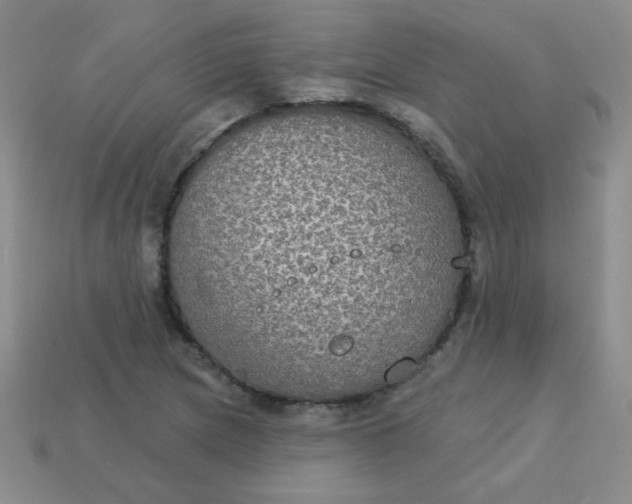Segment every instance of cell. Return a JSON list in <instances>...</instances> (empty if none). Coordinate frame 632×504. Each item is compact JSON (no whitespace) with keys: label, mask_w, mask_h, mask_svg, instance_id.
<instances>
[{"label":"cell","mask_w":632,"mask_h":504,"mask_svg":"<svg viewBox=\"0 0 632 504\" xmlns=\"http://www.w3.org/2000/svg\"><path fill=\"white\" fill-rule=\"evenodd\" d=\"M356 190L324 177L246 183L171 226V288L191 334L246 373L350 366L394 320L397 292L365 263Z\"/></svg>","instance_id":"6da1fadb"}]
</instances>
